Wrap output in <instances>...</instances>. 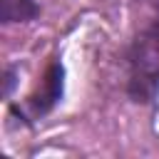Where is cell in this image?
<instances>
[{
    "mask_svg": "<svg viewBox=\"0 0 159 159\" xmlns=\"http://www.w3.org/2000/svg\"><path fill=\"white\" fill-rule=\"evenodd\" d=\"M15 75H17V67H5V75H2V94H5V97H10V94H12Z\"/></svg>",
    "mask_w": 159,
    "mask_h": 159,
    "instance_id": "cell-4",
    "label": "cell"
},
{
    "mask_svg": "<svg viewBox=\"0 0 159 159\" xmlns=\"http://www.w3.org/2000/svg\"><path fill=\"white\" fill-rule=\"evenodd\" d=\"M137 2H144V5H149V7H157V10H159V0H137Z\"/></svg>",
    "mask_w": 159,
    "mask_h": 159,
    "instance_id": "cell-5",
    "label": "cell"
},
{
    "mask_svg": "<svg viewBox=\"0 0 159 159\" xmlns=\"http://www.w3.org/2000/svg\"><path fill=\"white\" fill-rule=\"evenodd\" d=\"M62 92H65V67L55 57L45 70L42 87H37L22 104H12L10 112L15 117H20L25 124H32V122L42 119L45 114H50L57 107V102L62 99Z\"/></svg>",
    "mask_w": 159,
    "mask_h": 159,
    "instance_id": "cell-2",
    "label": "cell"
},
{
    "mask_svg": "<svg viewBox=\"0 0 159 159\" xmlns=\"http://www.w3.org/2000/svg\"><path fill=\"white\" fill-rule=\"evenodd\" d=\"M40 15L37 0H2L0 2V20L5 25L10 22H30Z\"/></svg>",
    "mask_w": 159,
    "mask_h": 159,
    "instance_id": "cell-3",
    "label": "cell"
},
{
    "mask_svg": "<svg viewBox=\"0 0 159 159\" xmlns=\"http://www.w3.org/2000/svg\"><path fill=\"white\" fill-rule=\"evenodd\" d=\"M127 94L132 102L149 104L159 94V17L152 20L127 52Z\"/></svg>",
    "mask_w": 159,
    "mask_h": 159,
    "instance_id": "cell-1",
    "label": "cell"
}]
</instances>
